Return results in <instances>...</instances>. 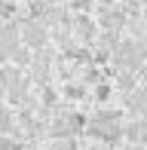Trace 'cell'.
<instances>
[{
	"instance_id": "obj_16",
	"label": "cell",
	"mask_w": 147,
	"mask_h": 150,
	"mask_svg": "<svg viewBox=\"0 0 147 150\" xmlns=\"http://www.w3.org/2000/svg\"><path fill=\"white\" fill-rule=\"evenodd\" d=\"M101 6H113V0H101Z\"/></svg>"
},
{
	"instance_id": "obj_5",
	"label": "cell",
	"mask_w": 147,
	"mask_h": 150,
	"mask_svg": "<svg viewBox=\"0 0 147 150\" xmlns=\"http://www.w3.org/2000/svg\"><path fill=\"white\" fill-rule=\"evenodd\" d=\"M126 141L129 144H144L147 147V122L144 120H135L126 126Z\"/></svg>"
},
{
	"instance_id": "obj_11",
	"label": "cell",
	"mask_w": 147,
	"mask_h": 150,
	"mask_svg": "<svg viewBox=\"0 0 147 150\" xmlns=\"http://www.w3.org/2000/svg\"><path fill=\"white\" fill-rule=\"evenodd\" d=\"M0 150H25V144H18L16 138H9V135H3V144H0Z\"/></svg>"
},
{
	"instance_id": "obj_12",
	"label": "cell",
	"mask_w": 147,
	"mask_h": 150,
	"mask_svg": "<svg viewBox=\"0 0 147 150\" xmlns=\"http://www.w3.org/2000/svg\"><path fill=\"white\" fill-rule=\"evenodd\" d=\"M119 86H123V89H132V86H135V80H132V74H129V71L119 74Z\"/></svg>"
},
{
	"instance_id": "obj_4",
	"label": "cell",
	"mask_w": 147,
	"mask_h": 150,
	"mask_svg": "<svg viewBox=\"0 0 147 150\" xmlns=\"http://www.w3.org/2000/svg\"><path fill=\"white\" fill-rule=\"evenodd\" d=\"M22 43L31 46V52H40L46 43H49V31H46L43 22H28L22 28Z\"/></svg>"
},
{
	"instance_id": "obj_2",
	"label": "cell",
	"mask_w": 147,
	"mask_h": 150,
	"mask_svg": "<svg viewBox=\"0 0 147 150\" xmlns=\"http://www.w3.org/2000/svg\"><path fill=\"white\" fill-rule=\"evenodd\" d=\"M86 126H89V120H86L83 113H58V117L52 120L49 135L52 138H74V135L83 132Z\"/></svg>"
},
{
	"instance_id": "obj_9",
	"label": "cell",
	"mask_w": 147,
	"mask_h": 150,
	"mask_svg": "<svg viewBox=\"0 0 147 150\" xmlns=\"http://www.w3.org/2000/svg\"><path fill=\"white\" fill-rule=\"evenodd\" d=\"M64 95H68V98H83V95H86V86L71 83V86H64Z\"/></svg>"
},
{
	"instance_id": "obj_14",
	"label": "cell",
	"mask_w": 147,
	"mask_h": 150,
	"mask_svg": "<svg viewBox=\"0 0 147 150\" xmlns=\"http://www.w3.org/2000/svg\"><path fill=\"white\" fill-rule=\"evenodd\" d=\"M74 6H77V9H83V12H86V9H89V6H92V0H74Z\"/></svg>"
},
{
	"instance_id": "obj_10",
	"label": "cell",
	"mask_w": 147,
	"mask_h": 150,
	"mask_svg": "<svg viewBox=\"0 0 147 150\" xmlns=\"http://www.w3.org/2000/svg\"><path fill=\"white\" fill-rule=\"evenodd\" d=\"M12 129H16V117H12V113L3 107V135H9Z\"/></svg>"
},
{
	"instance_id": "obj_7",
	"label": "cell",
	"mask_w": 147,
	"mask_h": 150,
	"mask_svg": "<svg viewBox=\"0 0 147 150\" xmlns=\"http://www.w3.org/2000/svg\"><path fill=\"white\" fill-rule=\"evenodd\" d=\"M129 110L132 113H147V92H132L129 95Z\"/></svg>"
},
{
	"instance_id": "obj_13",
	"label": "cell",
	"mask_w": 147,
	"mask_h": 150,
	"mask_svg": "<svg viewBox=\"0 0 147 150\" xmlns=\"http://www.w3.org/2000/svg\"><path fill=\"white\" fill-rule=\"evenodd\" d=\"M107 95H110V86H98V89H95V98L98 101H107Z\"/></svg>"
},
{
	"instance_id": "obj_1",
	"label": "cell",
	"mask_w": 147,
	"mask_h": 150,
	"mask_svg": "<svg viewBox=\"0 0 147 150\" xmlns=\"http://www.w3.org/2000/svg\"><path fill=\"white\" fill-rule=\"evenodd\" d=\"M119 120H123V113H119V110H98L95 117H89L86 132H89L92 138L104 141V144H117V141L126 135V129L119 126Z\"/></svg>"
},
{
	"instance_id": "obj_6",
	"label": "cell",
	"mask_w": 147,
	"mask_h": 150,
	"mask_svg": "<svg viewBox=\"0 0 147 150\" xmlns=\"http://www.w3.org/2000/svg\"><path fill=\"white\" fill-rule=\"evenodd\" d=\"M74 28H77V37H80V40H86V43H89V40H95V25H92V18L86 16V12L74 22Z\"/></svg>"
},
{
	"instance_id": "obj_3",
	"label": "cell",
	"mask_w": 147,
	"mask_h": 150,
	"mask_svg": "<svg viewBox=\"0 0 147 150\" xmlns=\"http://www.w3.org/2000/svg\"><path fill=\"white\" fill-rule=\"evenodd\" d=\"M141 58H144V52L138 40H119V46L113 49V61H117L119 71H135L141 64Z\"/></svg>"
},
{
	"instance_id": "obj_15",
	"label": "cell",
	"mask_w": 147,
	"mask_h": 150,
	"mask_svg": "<svg viewBox=\"0 0 147 150\" xmlns=\"http://www.w3.org/2000/svg\"><path fill=\"white\" fill-rule=\"evenodd\" d=\"M126 150H147L144 144H126Z\"/></svg>"
},
{
	"instance_id": "obj_8",
	"label": "cell",
	"mask_w": 147,
	"mask_h": 150,
	"mask_svg": "<svg viewBox=\"0 0 147 150\" xmlns=\"http://www.w3.org/2000/svg\"><path fill=\"white\" fill-rule=\"evenodd\" d=\"M49 150H77V138H52Z\"/></svg>"
}]
</instances>
